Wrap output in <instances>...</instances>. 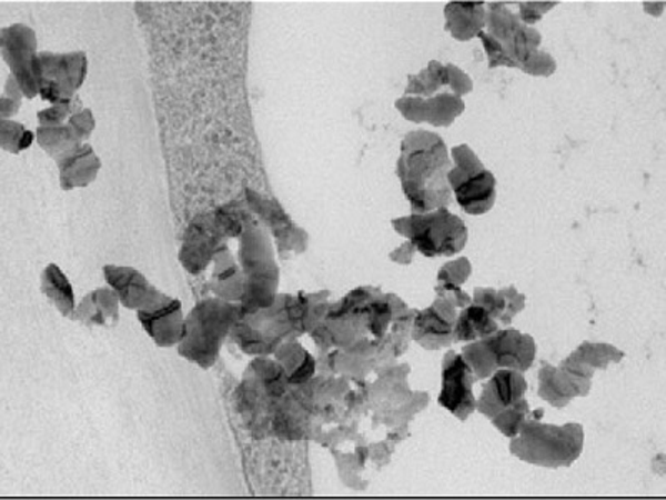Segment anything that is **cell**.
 Instances as JSON below:
<instances>
[{
	"label": "cell",
	"instance_id": "obj_15",
	"mask_svg": "<svg viewBox=\"0 0 666 500\" xmlns=\"http://www.w3.org/2000/svg\"><path fill=\"white\" fill-rule=\"evenodd\" d=\"M212 266L209 287L213 297L239 303L243 296V289H245V273L240 263L233 259L225 242L220 243L216 249Z\"/></svg>",
	"mask_w": 666,
	"mask_h": 500
},
{
	"label": "cell",
	"instance_id": "obj_5",
	"mask_svg": "<svg viewBox=\"0 0 666 500\" xmlns=\"http://www.w3.org/2000/svg\"><path fill=\"white\" fill-rule=\"evenodd\" d=\"M89 70L85 52H39L33 62V76L39 82L40 99L62 103L75 99Z\"/></svg>",
	"mask_w": 666,
	"mask_h": 500
},
{
	"label": "cell",
	"instance_id": "obj_3",
	"mask_svg": "<svg viewBox=\"0 0 666 500\" xmlns=\"http://www.w3.org/2000/svg\"><path fill=\"white\" fill-rule=\"evenodd\" d=\"M239 263L245 273V289L240 299L243 316L269 309L279 296V266L272 240L260 223L240 236Z\"/></svg>",
	"mask_w": 666,
	"mask_h": 500
},
{
	"label": "cell",
	"instance_id": "obj_22",
	"mask_svg": "<svg viewBox=\"0 0 666 500\" xmlns=\"http://www.w3.org/2000/svg\"><path fill=\"white\" fill-rule=\"evenodd\" d=\"M33 140H37L36 132L26 129V126L16 120H0V147L6 152L19 156L23 150L32 147Z\"/></svg>",
	"mask_w": 666,
	"mask_h": 500
},
{
	"label": "cell",
	"instance_id": "obj_17",
	"mask_svg": "<svg viewBox=\"0 0 666 500\" xmlns=\"http://www.w3.org/2000/svg\"><path fill=\"white\" fill-rule=\"evenodd\" d=\"M120 299L112 287H99L77 303L73 319L87 327H115L120 319Z\"/></svg>",
	"mask_w": 666,
	"mask_h": 500
},
{
	"label": "cell",
	"instance_id": "obj_12",
	"mask_svg": "<svg viewBox=\"0 0 666 500\" xmlns=\"http://www.w3.org/2000/svg\"><path fill=\"white\" fill-rule=\"evenodd\" d=\"M472 382V369L468 363L456 353L450 352L443 363V389L440 393V403L460 419L468 417L475 407Z\"/></svg>",
	"mask_w": 666,
	"mask_h": 500
},
{
	"label": "cell",
	"instance_id": "obj_8",
	"mask_svg": "<svg viewBox=\"0 0 666 500\" xmlns=\"http://www.w3.org/2000/svg\"><path fill=\"white\" fill-rule=\"evenodd\" d=\"M0 50L3 62L10 69V76L16 77L26 99L39 96V82L33 76V62L39 56L36 30L26 23H13L0 30Z\"/></svg>",
	"mask_w": 666,
	"mask_h": 500
},
{
	"label": "cell",
	"instance_id": "obj_25",
	"mask_svg": "<svg viewBox=\"0 0 666 500\" xmlns=\"http://www.w3.org/2000/svg\"><path fill=\"white\" fill-rule=\"evenodd\" d=\"M3 97L7 99L16 100V102L22 103V100L26 99L23 97L22 89H20L19 82H17L16 77L9 76L6 80V86H3Z\"/></svg>",
	"mask_w": 666,
	"mask_h": 500
},
{
	"label": "cell",
	"instance_id": "obj_18",
	"mask_svg": "<svg viewBox=\"0 0 666 500\" xmlns=\"http://www.w3.org/2000/svg\"><path fill=\"white\" fill-rule=\"evenodd\" d=\"M273 357L285 369L286 379L292 387L305 386L315 373V359L300 346L295 337L283 340L273 352Z\"/></svg>",
	"mask_w": 666,
	"mask_h": 500
},
{
	"label": "cell",
	"instance_id": "obj_2",
	"mask_svg": "<svg viewBox=\"0 0 666 500\" xmlns=\"http://www.w3.org/2000/svg\"><path fill=\"white\" fill-rule=\"evenodd\" d=\"M240 303L212 297L203 299L185 317V332L176 346L180 356L200 369L209 370L219 359L220 349L233 326L242 319Z\"/></svg>",
	"mask_w": 666,
	"mask_h": 500
},
{
	"label": "cell",
	"instance_id": "obj_24",
	"mask_svg": "<svg viewBox=\"0 0 666 500\" xmlns=\"http://www.w3.org/2000/svg\"><path fill=\"white\" fill-rule=\"evenodd\" d=\"M67 126L85 143L90 139V136H92L93 130H95V117H93V112L89 107H83L82 110L70 116Z\"/></svg>",
	"mask_w": 666,
	"mask_h": 500
},
{
	"label": "cell",
	"instance_id": "obj_10",
	"mask_svg": "<svg viewBox=\"0 0 666 500\" xmlns=\"http://www.w3.org/2000/svg\"><path fill=\"white\" fill-rule=\"evenodd\" d=\"M107 286L112 287L119 296L120 303L130 310H150L159 306L165 293L147 280L142 272L132 267L105 266L103 267Z\"/></svg>",
	"mask_w": 666,
	"mask_h": 500
},
{
	"label": "cell",
	"instance_id": "obj_26",
	"mask_svg": "<svg viewBox=\"0 0 666 500\" xmlns=\"http://www.w3.org/2000/svg\"><path fill=\"white\" fill-rule=\"evenodd\" d=\"M22 103L16 102V100L7 99V97H0V120H10V117L16 116L20 110Z\"/></svg>",
	"mask_w": 666,
	"mask_h": 500
},
{
	"label": "cell",
	"instance_id": "obj_9",
	"mask_svg": "<svg viewBox=\"0 0 666 500\" xmlns=\"http://www.w3.org/2000/svg\"><path fill=\"white\" fill-rule=\"evenodd\" d=\"M222 242L223 236L215 226L212 210L196 213L186 227L185 239L180 249L179 259L183 269L192 276L202 273L212 263L213 256Z\"/></svg>",
	"mask_w": 666,
	"mask_h": 500
},
{
	"label": "cell",
	"instance_id": "obj_6",
	"mask_svg": "<svg viewBox=\"0 0 666 500\" xmlns=\"http://www.w3.org/2000/svg\"><path fill=\"white\" fill-rule=\"evenodd\" d=\"M465 359L475 369L476 379H485L500 367L512 370L528 369L535 356L532 337L522 336L509 329L495 337L465 347Z\"/></svg>",
	"mask_w": 666,
	"mask_h": 500
},
{
	"label": "cell",
	"instance_id": "obj_21",
	"mask_svg": "<svg viewBox=\"0 0 666 500\" xmlns=\"http://www.w3.org/2000/svg\"><path fill=\"white\" fill-rule=\"evenodd\" d=\"M498 330L493 317L482 306L468 307L460 316L456 327V340H473L476 337L490 336Z\"/></svg>",
	"mask_w": 666,
	"mask_h": 500
},
{
	"label": "cell",
	"instance_id": "obj_13",
	"mask_svg": "<svg viewBox=\"0 0 666 500\" xmlns=\"http://www.w3.org/2000/svg\"><path fill=\"white\" fill-rule=\"evenodd\" d=\"M453 323H455L453 303L445 297H440L430 309L423 310L416 317L413 339L428 349L448 346L453 340Z\"/></svg>",
	"mask_w": 666,
	"mask_h": 500
},
{
	"label": "cell",
	"instance_id": "obj_16",
	"mask_svg": "<svg viewBox=\"0 0 666 500\" xmlns=\"http://www.w3.org/2000/svg\"><path fill=\"white\" fill-rule=\"evenodd\" d=\"M59 167L60 189L70 192L73 189H85L99 176L102 160L90 143H82L75 152L56 162Z\"/></svg>",
	"mask_w": 666,
	"mask_h": 500
},
{
	"label": "cell",
	"instance_id": "obj_1",
	"mask_svg": "<svg viewBox=\"0 0 666 500\" xmlns=\"http://www.w3.org/2000/svg\"><path fill=\"white\" fill-rule=\"evenodd\" d=\"M446 167L448 157L440 137L428 132H415L406 137L400 157L398 176L413 209L428 212L433 207L448 203Z\"/></svg>",
	"mask_w": 666,
	"mask_h": 500
},
{
	"label": "cell",
	"instance_id": "obj_7",
	"mask_svg": "<svg viewBox=\"0 0 666 500\" xmlns=\"http://www.w3.org/2000/svg\"><path fill=\"white\" fill-rule=\"evenodd\" d=\"M456 167L450 170V182L455 189L456 200L468 213H483L495 200V177L480 166L476 157L466 147L455 149Z\"/></svg>",
	"mask_w": 666,
	"mask_h": 500
},
{
	"label": "cell",
	"instance_id": "obj_11",
	"mask_svg": "<svg viewBox=\"0 0 666 500\" xmlns=\"http://www.w3.org/2000/svg\"><path fill=\"white\" fill-rule=\"evenodd\" d=\"M137 317L157 347L169 349V347H175L182 342L183 332H185V316H183L182 302L179 299L165 296L159 306L150 310H139Z\"/></svg>",
	"mask_w": 666,
	"mask_h": 500
},
{
	"label": "cell",
	"instance_id": "obj_19",
	"mask_svg": "<svg viewBox=\"0 0 666 500\" xmlns=\"http://www.w3.org/2000/svg\"><path fill=\"white\" fill-rule=\"evenodd\" d=\"M40 289L63 317L73 319L77 309L75 296H73L72 283L59 266L49 263L46 267L42 277H40Z\"/></svg>",
	"mask_w": 666,
	"mask_h": 500
},
{
	"label": "cell",
	"instance_id": "obj_23",
	"mask_svg": "<svg viewBox=\"0 0 666 500\" xmlns=\"http://www.w3.org/2000/svg\"><path fill=\"white\" fill-rule=\"evenodd\" d=\"M82 109V100L77 96L75 99L67 100V102L62 103H53V106L47 107V109L39 110L37 112V122L42 127L65 126L69 122L70 116Z\"/></svg>",
	"mask_w": 666,
	"mask_h": 500
},
{
	"label": "cell",
	"instance_id": "obj_4",
	"mask_svg": "<svg viewBox=\"0 0 666 500\" xmlns=\"http://www.w3.org/2000/svg\"><path fill=\"white\" fill-rule=\"evenodd\" d=\"M393 226L412 240V246L428 257L452 256L460 252L466 242L465 226L446 209L393 220Z\"/></svg>",
	"mask_w": 666,
	"mask_h": 500
},
{
	"label": "cell",
	"instance_id": "obj_20",
	"mask_svg": "<svg viewBox=\"0 0 666 500\" xmlns=\"http://www.w3.org/2000/svg\"><path fill=\"white\" fill-rule=\"evenodd\" d=\"M37 143L40 149L50 157V159L59 160L65 159L70 153L75 152L82 140L75 136L69 126H57V127H37L36 130Z\"/></svg>",
	"mask_w": 666,
	"mask_h": 500
},
{
	"label": "cell",
	"instance_id": "obj_14",
	"mask_svg": "<svg viewBox=\"0 0 666 500\" xmlns=\"http://www.w3.org/2000/svg\"><path fill=\"white\" fill-rule=\"evenodd\" d=\"M526 390V382L518 370H500L493 379L483 387L482 400L478 409L485 416L493 417L496 412L508 410L522 400Z\"/></svg>",
	"mask_w": 666,
	"mask_h": 500
}]
</instances>
